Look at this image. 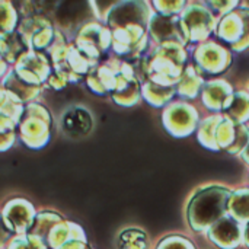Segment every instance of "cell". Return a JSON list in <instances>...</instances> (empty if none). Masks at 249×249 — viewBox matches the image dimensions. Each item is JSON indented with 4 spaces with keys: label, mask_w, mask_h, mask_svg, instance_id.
I'll return each mask as SVG.
<instances>
[{
    "label": "cell",
    "mask_w": 249,
    "mask_h": 249,
    "mask_svg": "<svg viewBox=\"0 0 249 249\" xmlns=\"http://www.w3.org/2000/svg\"><path fill=\"white\" fill-rule=\"evenodd\" d=\"M109 44V32L98 25L86 26L77 39V45L80 50L89 57H99L102 51L108 48Z\"/></svg>",
    "instance_id": "4fadbf2b"
},
{
    "label": "cell",
    "mask_w": 249,
    "mask_h": 249,
    "mask_svg": "<svg viewBox=\"0 0 249 249\" xmlns=\"http://www.w3.org/2000/svg\"><path fill=\"white\" fill-rule=\"evenodd\" d=\"M47 244L39 239L38 236H34V235H28V236H23V238H18L15 239L9 249H47Z\"/></svg>",
    "instance_id": "44dd1931"
},
{
    "label": "cell",
    "mask_w": 249,
    "mask_h": 249,
    "mask_svg": "<svg viewBox=\"0 0 249 249\" xmlns=\"http://www.w3.org/2000/svg\"><path fill=\"white\" fill-rule=\"evenodd\" d=\"M210 239L220 248H236L242 238V231L236 219L225 216L209 229Z\"/></svg>",
    "instance_id": "ba28073f"
},
{
    "label": "cell",
    "mask_w": 249,
    "mask_h": 249,
    "mask_svg": "<svg viewBox=\"0 0 249 249\" xmlns=\"http://www.w3.org/2000/svg\"><path fill=\"white\" fill-rule=\"evenodd\" d=\"M219 36L232 44L235 50H242L249 45V10L239 9L228 15L219 28Z\"/></svg>",
    "instance_id": "277c9868"
},
{
    "label": "cell",
    "mask_w": 249,
    "mask_h": 249,
    "mask_svg": "<svg viewBox=\"0 0 249 249\" xmlns=\"http://www.w3.org/2000/svg\"><path fill=\"white\" fill-rule=\"evenodd\" d=\"M219 136H217V143L220 147L226 149L231 153L239 152L244 146H247V142L249 140L248 128L244 124L225 120L217 128Z\"/></svg>",
    "instance_id": "9c48e42d"
},
{
    "label": "cell",
    "mask_w": 249,
    "mask_h": 249,
    "mask_svg": "<svg viewBox=\"0 0 249 249\" xmlns=\"http://www.w3.org/2000/svg\"><path fill=\"white\" fill-rule=\"evenodd\" d=\"M92 117L82 107L69 108L63 117V128L69 136H85L92 128Z\"/></svg>",
    "instance_id": "5bb4252c"
},
{
    "label": "cell",
    "mask_w": 249,
    "mask_h": 249,
    "mask_svg": "<svg viewBox=\"0 0 249 249\" xmlns=\"http://www.w3.org/2000/svg\"><path fill=\"white\" fill-rule=\"evenodd\" d=\"M150 32L152 36L158 42H179L185 44L190 38L181 25V19L178 16H166V15H153L150 16Z\"/></svg>",
    "instance_id": "5b68a950"
},
{
    "label": "cell",
    "mask_w": 249,
    "mask_h": 249,
    "mask_svg": "<svg viewBox=\"0 0 249 249\" xmlns=\"http://www.w3.org/2000/svg\"><path fill=\"white\" fill-rule=\"evenodd\" d=\"M4 222L10 231H15L18 233H25L26 231H31L35 222L31 204L22 200L9 203L4 210Z\"/></svg>",
    "instance_id": "7c38bea8"
},
{
    "label": "cell",
    "mask_w": 249,
    "mask_h": 249,
    "mask_svg": "<svg viewBox=\"0 0 249 249\" xmlns=\"http://www.w3.org/2000/svg\"><path fill=\"white\" fill-rule=\"evenodd\" d=\"M22 140L29 147H42L50 139V115L39 105H31L25 109L20 121Z\"/></svg>",
    "instance_id": "7a4b0ae2"
},
{
    "label": "cell",
    "mask_w": 249,
    "mask_h": 249,
    "mask_svg": "<svg viewBox=\"0 0 249 249\" xmlns=\"http://www.w3.org/2000/svg\"><path fill=\"white\" fill-rule=\"evenodd\" d=\"M244 238H245V242H247V245L249 247V223L247 225V228H245V232H244Z\"/></svg>",
    "instance_id": "603a6c76"
},
{
    "label": "cell",
    "mask_w": 249,
    "mask_h": 249,
    "mask_svg": "<svg viewBox=\"0 0 249 249\" xmlns=\"http://www.w3.org/2000/svg\"><path fill=\"white\" fill-rule=\"evenodd\" d=\"M147 238L144 232L137 229L124 231L120 236V249H146Z\"/></svg>",
    "instance_id": "d6986e66"
},
{
    "label": "cell",
    "mask_w": 249,
    "mask_h": 249,
    "mask_svg": "<svg viewBox=\"0 0 249 249\" xmlns=\"http://www.w3.org/2000/svg\"><path fill=\"white\" fill-rule=\"evenodd\" d=\"M184 80L179 86V93L185 95V96H196L198 89H200V85H201V79L194 73V69L193 67H188L185 74H184Z\"/></svg>",
    "instance_id": "ffe728a7"
},
{
    "label": "cell",
    "mask_w": 249,
    "mask_h": 249,
    "mask_svg": "<svg viewBox=\"0 0 249 249\" xmlns=\"http://www.w3.org/2000/svg\"><path fill=\"white\" fill-rule=\"evenodd\" d=\"M204 102L209 108L213 109H228L233 95L231 86L226 82L214 80L204 86Z\"/></svg>",
    "instance_id": "9a60e30c"
},
{
    "label": "cell",
    "mask_w": 249,
    "mask_h": 249,
    "mask_svg": "<svg viewBox=\"0 0 249 249\" xmlns=\"http://www.w3.org/2000/svg\"><path fill=\"white\" fill-rule=\"evenodd\" d=\"M143 93L146 95V98H147V101L150 104L159 107V105H163L168 101H171V96L175 93V89L166 88V86H162V85H155V83L149 82V83L144 85Z\"/></svg>",
    "instance_id": "e0dca14e"
},
{
    "label": "cell",
    "mask_w": 249,
    "mask_h": 249,
    "mask_svg": "<svg viewBox=\"0 0 249 249\" xmlns=\"http://www.w3.org/2000/svg\"><path fill=\"white\" fill-rule=\"evenodd\" d=\"M48 60L41 53H29L19 58L18 73L26 83H39L48 77Z\"/></svg>",
    "instance_id": "30bf717a"
},
{
    "label": "cell",
    "mask_w": 249,
    "mask_h": 249,
    "mask_svg": "<svg viewBox=\"0 0 249 249\" xmlns=\"http://www.w3.org/2000/svg\"><path fill=\"white\" fill-rule=\"evenodd\" d=\"M158 249H196L193 247V244L181 236H171L163 239Z\"/></svg>",
    "instance_id": "7402d4cb"
},
{
    "label": "cell",
    "mask_w": 249,
    "mask_h": 249,
    "mask_svg": "<svg viewBox=\"0 0 249 249\" xmlns=\"http://www.w3.org/2000/svg\"><path fill=\"white\" fill-rule=\"evenodd\" d=\"M232 194L220 187H212L194 196L188 207L190 225L194 231L212 228L217 220L225 217Z\"/></svg>",
    "instance_id": "6da1fadb"
},
{
    "label": "cell",
    "mask_w": 249,
    "mask_h": 249,
    "mask_svg": "<svg viewBox=\"0 0 249 249\" xmlns=\"http://www.w3.org/2000/svg\"><path fill=\"white\" fill-rule=\"evenodd\" d=\"M198 66L209 73H219L228 67L229 55L228 51L214 42H204L196 53Z\"/></svg>",
    "instance_id": "8fae6325"
},
{
    "label": "cell",
    "mask_w": 249,
    "mask_h": 249,
    "mask_svg": "<svg viewBox=\"0 0 249 249\" xmlns=\"http://www.w3.org/2000/svg\"><path fill=\"white\" fill-rule=\"evenodd\" d=\"M244 160H247L249 163V146L245 149V152H244Z\"/></svg>",
    "instance_id": "cb8c5ba5"
},
{
    "label": "cell",
    "mask_w": 249,
    "mask_h": 249,
    "mask_svg": "<svg viewBox=\"0 0 249 249\" xmlns=\"http://www.w3.org/2000/svg\"><path fill=\"white\" fill-rule=\"evenodd\" d=\"M163 121L166 128L172 133V136H188L196 128L197 114L191 107L185 104H177L166 109Z\"/></svg>",
    "instance_id": "8992f818"
},
{
    "label": "cell",
    "mask_w": 249,
    "mask_h": 249,
    "mask_svg": "<svg viewBox=\"0 0 249 249\" xmlns=\"http://www.w3.org/2000/svg\"><path fill=\"white\" fill-rule=\"evenodd\" d=\"M226 111L235 120V123L241 124L244 120H247L249 117V98L247 96V93H244V92L235 93L233 99Z\"/></svg>",
    "instance_id": "ac0fdd59"
},
{
    "label": "cell",
    "mask_w": 249,
    "mask_h": 249,
    "mask_svg": "<svg viewBox=\"0 0 249 249\" xmlns=\"http://www.w3.org/2000/svg\"><path fill=\"white\" fill-rule=\"evenodd\" d=\"M152 63L149 64L150 70L155 73L153 80L156 76H163L165 82L163 83H175L181 74V67L185 60V54L181 48L179 44L169 42L165 44L160 50L156 51Z\"/></svg>",
    "instance_id": "3957f363"
},
{
    "label": "cell",
    "mask_w": 249,
    "mask_h": 249,
    "mask_svg": "<svg viewBox=\"0 0 249 249\" xmlns=\"http://www.w3.org/2000/svg\"><path fill=\"white\" fill-rule=\"evenodd\" d=\"M214 20L209 10L201 6H191L184 15V28L191 41H203L213 29Z\"/></svg>",
    "instance_id": "52a82bcc"
},
{
    "label": "cell",
    "mask_w": 249,
    "mask_h": 249,
    "mask_svg": "<svg viewBox=\"0 0 249 249\" xmlns=\"http://www.w3.org/2000/svg\"><path fill=\"white\" fill-rule=\"evenodd\" d=\"M231 212L232 217L241 222H248L249 223V191H238L231 197Z\"/></svg>",
    "instance_id": "2e32d148"
}]
</instances>
